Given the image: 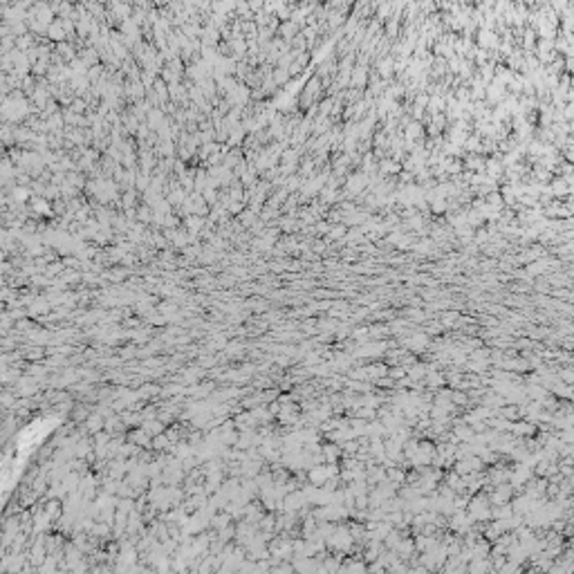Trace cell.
Masks as SVG:
<instances>
[{
	"label": "cell",
	"mask_w": 574,
	"mask_h": 574,
	"mask_svg": "<svg viewBox=\"0 0 574 574\" xmlns=\"http://www.w3.org/2000/svg\"><path fill=\"white\" fill-rule=\"evenodd\" d=\"M180 574H189V572H184V570H182V572H180Z\"/></svg>",
	"instance_id": "1"
}]
</instances>
